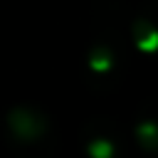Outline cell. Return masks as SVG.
<instances>
[{
    "label": "cell",
    "mask_w": 158,
    "mask_h": 158,
    "mask_svg": "<svg viewBox=\"0 0 158 158\" xmlns=\"http://www.w3.org/2000/svg\"><path fill=\"white\" fill-rule=\"evenodd\" d=\"M86 151H89L91 158H111V156H114V146H111V141H106V138L91 141Z\"/></svg>",
    "instance_id": "1"
},
{
    "label": "cell",
    "mask_w": 158,
    "mask_h": 158,
    "mask_svg": "<svg viewBox=\"0 0 158 158\" xmlns=\"http://www.w3.org/2000/svg\"><path fill=\"white\" fill-rule=\"evenodd\" d=\"M89 67H91V69H96V72H106V69L111 67V54H109L106 49L94 52V54L89 57Z\"/></svg>",
    "instance_id": "2"
},
{
    "label": "cell",
    "mask_w": 158,
    "mask_h": 158,
    "mask_svg": "<svg viewBox=\"0 0 158 158\" xmlns=\"http://www.w3.org/2000/svg\"><path fill=\"white\" fill-rule=\"evenodd\" d=\"M138 49H143V52H153V49H158V30H151V32H143V35H138Z\"/></svg>",
    "instance_id": "3"
},
{
    "label": "cell",
    "mask_w": 158,
    "mask_h": 158,
    "mask_svg": "<svg viewBox=\"0 0 158 158\" xmlns=\"http://www.w3.org/2000/svg\"><path fill=\"white\" fill-rule=\"evenodd\" d=\"M136 133H138V138H141V141H146V143H148V141H151V143H156V141H158V126H156L153 121L141 123Z\"/></svg>",
    "instance_id": "4"
}]
</instances>
